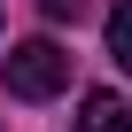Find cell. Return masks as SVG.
Here are the masks:
<instances>
[{"label":"cell","instance_id":"obj_1","mask_svg":"<svg viewBox=\"0 0 132 132\" xmlns=\"http://www.w3.org/2000/svg\"><path fill=\"white\" fill-rule=\"evenodd\" d=\"M8 93L16 101H54L62 86H70V54H62L54 39H23V47H8Z\"/></svg>","mask_w":132,"mask_h":132},{"label":"cell","instance_id":"obj_2","mask_svg":"<svg viewBox=\"0 0 132 132\" xmlns=\"http://www.w3.org/2000/svg\"><path fill=\"white\" fill-rule=\"evenodd\" d=\"M70 132H132V117H124V93H117V86H93V93L78 101Z\"/></svg>","mask_w":132,"mask_h":132},{"label":"cell","instance_id":"obj_3","mask_svg":"<svg viewBox=\"0 0 132 132\" xmlns=\"http://www.w3.org/2000/svg\"><path fill=\"white\" fill-rule=\"evenodd\" d=\"M109 54H117V62H132V16H124V8L109 16Z\"/></svg>","mask_w":132,"mask_h":132},{"label":"cell","instance_id":"obj_4","mask_svg":"<svg viewBox=\"0 0 132 132\" xmlns=\"http://www.w3.org/2000/svg\"><path fill=\"white\" fill-rule=\"evenodd\" d=\"M47 16H54V23H78V16H86V0H47Z\"/></svg>","mask_w":132,"mask_h":132}]
</instances>
